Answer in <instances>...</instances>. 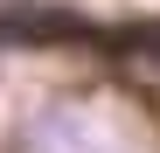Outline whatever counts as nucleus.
Listing matches in <instances>:
<instances>
[{"instance_id": "nucleus-1", "label": "nucleus", "mask_w": 160, "mask_h": 153, "mask_svg": "<svg viewBox=\"0 0 160 153\" xmlns=\"http://www.w3.org/2000/svg\"><path fill=\"white\" fill-rule=\"evenodd\" d=\"M91 21L70 7H0V42L14 49H42V42H84Z\"/></svg>"}, {"instance_id": "nucleus-2", "label": "nucleus", "mask_w": 160, "mask_h": 153, "mask_svg": "<svg viewBox=\"0 0 160 153\" xmlns=\"http://www.w3.org/2000/svg\"><path fill=\"white\" fill-rule=\"evenodd\" d=\"M112 42L125 49L132 63H146V70H160V21H132V28H118Z\"/></svg>"}]
</instances>
